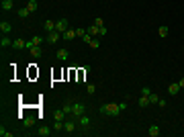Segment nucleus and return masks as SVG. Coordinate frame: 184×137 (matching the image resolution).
I'll list each match as a JSON object with an SVG mask.
<instances>
[{
    "label": "nucleus",
    "mask_w": 184,
    "mask_h": 137,
    "mask_svg": "<svg viewBox=\"0 0 184 137\" xmlns=\"http://www.w3.org/2000/svg\"><path fill=\"white\" fill-rule=\"evenodd\" d=\"M125 109H127V103H106L100 106V113L102 115H109V117H117Z\"/></svg>",
    "instance_id": "f257e3e1"
},
{
    "label": "nucleus",
    "mask_w": 184,
    "mask_h": 137,
    "mask_svg": "<svg viewBox=\"0 0 184 137\" xmlns=\"http://www.w3.org/2000/svg\"><path fill=\"white\" fill-rule=\"evenodd\" d=\"M86 113V106L82 103H72V115L70 117H74V119H78V117H82Z\"/></svg>",
    "instance_id": "f03ea898"
},
{
    "label": "nucleus",
    "mask_w": 184,
    "mask_h": 137,
    "mask_svg": "<svg viewBox=\"0 0 184 137\" xmlns=\"http://www.w3.org/2000/svg\"><path fill=\"white\" fill-rule=\"evenodd\" d=\"M60 39H61V33H57V31H51V33H47V37H45V41H47L49 45H55Z\"/></svg>",
    "instance_id": "7ed1b4c3"
},
{
    "label": "nucleus",
    "mask_w": 184,
    "mask_h": 137,
    "mask_svg": "<svg viewBox=\"0 0 184 137\" xmlns=\"http://www.w3.org/2000/svg\"><path fill=\"white\" fill-rule=\"evenodd\" d=\"M76 37H78V35H76V29H66V31L61 33V39H63V41H72Z\"/></svg>",
    "instance_id": "20e7f679"
},
{
    "label": "nucleus",
    "mask_w": 184,
    "mask_h": 137,
    "mask_svg": "<svg viewBox=\"0 0 184 137\" xmlns=\"http://www.w3.org/2000/svg\"><path fill=\"white\" fill-rule=\"evenodd\" d=\"M68 29V19H60V21H55V31L57 33H63Z\"/></svg>",
    "instance_id": "39448f33"
},
{
    "label": "nucleus",
    "mask_w": 184,
    "mask_h": 137,
    "mask_svg": "<svg viewBox=\"0 0 184 137\" xmlns=\"http://www.w3.org/2000/svg\"><path fill=\"white\" fill-rule=\"evenodd\" d=\"M0 6H2L4 13H10V10L14 8V0H2V2H0Z\"/></svg>",
    "instance_id": "423d86ee"
},
{
    "label": "nucleus",
    "mask_w": 184,
    "mask_h": 137,
    "mask_svg": "<svg viewBox=\"0 0 184 137\" xmlns=\"http://www.w3.org/2000/svg\"><path fill=\"white\" fill-rule=\"evenodd\" d=\"M137 104L141 106V109H145V106H150L151 104V100H150V96H145V94H141L139 96V100H137Z\"/></svg>",
    "instance_id": "0eeeda50"
},
{
    "label": "nucleus",
    "mask_w": 184,
    "mask_h": 137,
    "mask_svg": "<svg viewBox=\"0 0 184 137\" xmlns=\"http://www.w3.org/2000/svg\"><path fill=\"white\" fill-rule=\"evenodd\" d=\"M63 131H66V133H74V131H76V123L72 121V119L63 123Z\"/></svg>",
    "instance_id": "6e6552de"
},
{
    "label": "nucleus",
    "mask_w": 184,
    "mask_h": 137,
    "mask_svg": "<svg viewBox=\"0 0 184 137\" xmlns=\"http://www.w3.org/2000/svg\"><path fill=\"white\" fill-rule=\"evenodd\" d=\"M0 31H2L4 35H8L10 31H13V25H10L8 21H2V23H0Z\"/></svg>",
    "instance_id": "1a4fd4ad"
},
{
    "label": "nucleus",
    "mask_w": 184,
    "mask_h": 137,
    "mask_svg": "<svg viewBox=\"0 0 184 137\" xmlns=\"http://www.w3.org/2000/svg\"><path fill=\"white\" fill-rule=\"evenodd\" d=\"M68 57H70V51H68V49H57V59H60V62H66Z\"/></svg>",
    "instance_id": "9d476101"
},
{
    "label": "nucleus",
    "mask_w": 184,
    "mask_h": 137,
    "mask_svg": "<svg viewBox=\"0 0 184 137\" xmlns=\"http://www.w3.org/2000/svg\"><path fill=\"white\" fill-rule=\"evenodd\" d=\"M13 49H27V41H23V39H14V41H13Z\"/></svg>",
    "instance_id": "9b49d317"
},
{
    "label": "nucleus",
    "mask_w": 184,
    "mask_h": 137,
    "mask_svg": "<svg viewBox=\"0 0 184 137\" xmlns=\"http://www.w3.org/2000/svg\"><path fill=\"white\" fill-rule=\"evenodd\" d=\"M178 92H180V86H178V82H174V84H170V86H168V94L176 96Z\"/></svg>",
    "instance_id": "f8f14e48"
},
{
    "label": "nucleus",
    "mask_w": 184,
    "mask_h": 137,
    "mask_svg": "<svg viewBox=\"0 0 184 137\" xmlns=\"http://www.w3.org/2000/svg\"><path fill=\"white\" fill-rule=\"evenodd\" d=\"M66 117H68V115L63 113V109H60V110H55V113H53V119H55V121H63Z\"/></svg>",
    "instance_id": "ddd939ff"
},
{
    "label": "nucleus",
    "mask_w": 184,
    "mask_h": 137,
    "mask_svg": "<svg viewBox=\"0 0 184 137\" xmlns=\"http://www.w3.org/2000/svg\"><path fill=\"white\" fill-rule=\"evenodd\" d=\"M29 13H31V10H29L27 6H20L16 14H19V19H27V16H29Z\"/></svg>",
    "instance_id": "4468645a"
},
{
    "label": "nucleus",
    "mask_w": 184,
    "mask_h": 137,
    "mask_svg": "<svg viewBox=\"0 0 184 137\" xmlns=\"http://www.w3.org/2000/svg\"><path fill=\"white\" fill-rule=\"evenodd\" d=\"M0 45H2V49H4V47H13V41L8 39L6 35H2V39H0Z\"/></svg>",
    "instance_id": "2eb2a0df"
},
{
    "label": "nucleus",
    "mask_w": 184,
    "mask_h": 137,
    "mask_svg": "<svg viewBox=\"0 0 184 137\" xmlns=\"http://www.w3.org/2000/svg\"><path fill=\"white\" fill-rule=\"evenodd\" d=\"M147 135H150V137H157V135H160V127H157V125H151L150 131H147Z\"/></svg>",
    "instance_id": "dca6fc26"
},
{
    "label": "nucleus",
    "mask_w": 184,
    "mask_h": 137,
    "mask_svg": "<svg viewBox=\"0 0 184 137\" xmlns=\"http://www.w3.org/2000/svg\"><path fill=\"white\" fill-rule=\"evenodd\" d=\"M78 123H80L82 127H88V125H90V119L86 117V113H84L82 117H78Z\"/></svg>",
    "instance_id": "f3484780"
},
{
    "label": "nucleus",
    "mask_w": 184,
    "mask_h": 137,
    "mask_svg": "<svg viewBox=\"0 0 184 137\" xmlns=\"http://www.w3.org/2000/svg\"><path fill=\"white\" fill-rule=\"evenodd\" d=\"M35 125V117H25L23 119V127H33Z\"/></svg>",
    "instance_id": "a211bd4d"
},
{
    "label": "nucleus",
    "mask_w": 184,
    "mask_h": 137,
    "mask_svg": "<svg viewBox=\"0 0 184 137\" xmlns=\"http://www.w3.org/2000/svg\"><path fill=\"white\" fill-rule=\"evenodd\" d=\"M37 135L39 137H47V135H51V129H49V127H41V129L37 131Z\"/></svg>",
    "instance_id": "6ab92c4d"
},
{
    "label": "nucleus",
    "mask_w": 184,
    "mask_h": 137,
    "mask_svg": "<svg viewBox=\"0 0 184 137\" xmlns=\"http://www.w3.org/2000/svg\"><path fill=\"white\" fill-rule=\"evenodd\" d=\"M29 51H31V55H33V57H37V59H39V57H41V53H43L39 45H35V47H33V49H29Z\"/></svg>",
    "instance_id": "aec40b11"
},
{
    "label": "nucleus",
    "mask_w": 184,
    "mask_h": 137,
    "mask_svg": "<svg viewBox=\"0 0 184 137\" xmlns=\"http://www.w3.org/2000/svg\"><path fill=\"white\" fill-rule=\"evenodd\" d=\"M86 31H88V33L92 35V37H96V35H100V29L96 27V25H90V27L86 29Z\"/></svg>",
    "instance_id": "412c9836"
},
{
    "label": "nucleus",
    "mask_w": 184,
    "mask_h": 137,
    "mask_svg": "<svg viewBox=\"0 0 184 137\" xmlns=\"http://www.w3.org/2000/svg\"><path fill=\"white\" fill-rule=\"evenodd\" d=\"M43 27H45V31H47V33H51V31H55V21H45V25H43Z\"/></svg>",
    "instance_id": "4be33fe9"
},
{
    "label": "nucleus",
    "mask_w": 184,
    "mask_h": 137,
    "mask_svg": "<svg viewBox=\"0 0 184 137\" xmlns=\"http://www.w3.org/2000/svg\"><path fill=\"white\" fill-rule=\"evenodd\" d=\"M157 35H160L162 39H166V37H168V27H164V25H162V27L157 29Z\"/></svg>",
    "instance_id": "5701e85b"
},
{
    "label": "nucleus",
    "mask_w": 184,
    "mask_h": 137,
    "mask_svg": "<svg viewBox=\"0 0 184 137\" xmlns=\"http://www.w3.org/2000/svg\"><path fill=\"white\" fill-rule=\"evenodd\" d=\"M27 8L31 10V13H35V10H37V0H29V2H27Z\"/></svg>",
    "instance_id": "b1692460"
},
{
    "label": "nucleus",
    "mask_w": 184,
    "mask_h": 137,
    "mask_svg": "<svg viewBox=\"0 0 184 137\" xmlns=\"http://www.w3.org/2000/svg\"><path fill=\"white\" fill-rule=\"evenodd\" d=\"M61 109H63V113H66V115H72V103H66V104H63V106H61Z\"/></svg>",
    "instance_id": "393cba45"
},
{
    "label": "nucleus",
    "mask_w": 184,
    "mask_h": 137,
    "mask_svg": "<svg viewBox=\"0 0 184 137\" xmlns=\"http://www.w3.org/2000/svg\"><path fill=\"white\" fill-rule=\"evenodd\" d=\"M0 137H13V131H6L4 127H0Z\"/></svg>",
    "instance_id": "a878e982"
},
{
    "label": "nucleus",
    "mask_w": 184,
    "mask_h": 137,
    "mask_svg": "<svg viewBox=\"0 0 184 137\" xmlns=\"http://www.w3.org/2000/svg\"><path fill=\"white\" fill-rule=\"evenodd\" d=\"M92 39H94V37H92V35H90V33H86V35H84V37H82V41L86 43V45H90V41H92Z\"/></svg>",
    "instance_id": "bb28decb"
},
{
    "label": "nucleus",
    "mask_w": 184,
    "mask_h": 137,
    "mask_svg": "<svg viewBox=\"0 0 184 137\" xmlns=\"http://www.w3.org/2000/svg\"><path fill=\"white\" fill-rule=\"evenodd\" d=\"M53 131H63V123H61V121H55L53 123Z\"/></svg>",
    "instance_id": "cd10ccee"
},
{
    "label": "nucleus",
    "mask_w": 184,
    "mask_h": 137,
    "mask_svg": "<svg viewBox=\"0 0 184 137\" xmlns=\"http://www.w3.org/2000/svg\"><path fill=\"white\" fill-rule=\"evenodd\" d=\"M86 92H88V94H94L96 86H94V84H86Z\"/></svg>",
    "instance_id": "c85d7f7f"
},
{
    "label": "nucleus",
    "mask_w": 184,
    "mask_h": 137,
    "mask_svg": "<svg viewBox=\"0 0 184 137\" xmlns=\"http://www.w3.org/2000/svg\"><path fill=\"white\" fill-rule=\"evenodd\" d=\"M86 33H88V31H86V29H76V35H78V37H80V39H82V37H84V35H86Z\"/></svg>",
    "instance_id": "c756f323"
},
{
    "label": "nucleus",
    "mask_w": 184,
    "mask_h": 137,
    "mask_svg": "<svg viewBox=\"0 0 184 137\" xmlns=\"http://www.w3.org/2000/svg\"><path fill=\"white\" fill-rule=\"evenodd\" d=\"M94 25H96L98 29H100V27H104V23H102V19H100V16H96V19H94Z\"/></svg>",
    "instance_id": "7c9ffc66"
},
{
    "label": "nucleus",
    "mask_w": 184,
    "mask_h": 137,
    "mask_svg": "<svg viewBox=\"0 0 184 137\" xmlns=\"http://www.w3.org/2000/svg\"><path fill=\"white\" fill-rule=\"evenodd\" d=\"M150 100H151V103H156V104H157V100H160V96L151 92V94H150Z\"/></svg>",
    "instance_id": "2f4dec72"
},
{
    "label": "nucleus",
    "mask_w": 184,
    "mask_h": 137,
    "mask_svg": "<svg viewBox=\"0 0 184 137\" xmlns=\"http://www.w3.org/2000/svg\"><path fill=\"white\" fill-rule=\"evenodd\" d=\"M141 94H145V96H150V94H151V90L147 88V86H143V88H141Z\"/></svg>",
    "instance_id": "473e14b6"
},
{
    "label": "nucleus",
    "mask_w": 184,
    "mask_h": 137,
    "mask_svg": "<svg viewBox=\"0 0 184 137\" xmlns=\"http://www.w3.org/2000/svg\"><path fill=\"white\" fill-rule=\"evenodd\" d=\"M31 39H33V41H35V45H39V43H41V41H43V39H41L39 35H35V37H31Z\"/></svg>",
    "instance_id": "72a5a7b5"
},
{
    "label": "nucleus",
    "mask_w": 184,
    "mask_h": 137,
    "mask_svg": "<svg viewBox=\"0 0 184 137\" xmlns=\"http://www.w3.org/2000/svg\"><path fill=\"white\" fill-rule=\"evenodd\" d=\"M90 45H92V47H100V41H98V39H92Z\"/></svg>",
    "instance_id": "f704fd0d"
},
{
    "label": "nucleus",
    "mask_w": 184,
    "mask_h": 137,
    "mask_svg": "<svg viewBox=\"0 0 184 137\" xmlns=\"http://www.w3.org/2000/svg\"><path fill=\"white\" fill-rule=\"evenodd\" d=\"M106 33H109V29H106V27H100V37H104Z\"/></svg>",
    "instance_id": "c9c22d12"
},
{
    "label": "nucleus",
    "mask_w": 184,
    "mask_h": 137,
    "mask_svg": "<svg viewBox=\"0 0 184 137\" xmlns=\"http://www.w3.org/2000/svg\"><path fill=\"white\" fill-rule=\"evenodd\" d=\"M157 104H160V106H162V109H164V106H166V104H168V103H166L164 98H160V100H157Z\"/></svg>",
    "instance_id": "e433bc0d"
},
{
    "label": "nucleus",
    "mask_w": 184,
    "mask_h": 137,
    "mask_svg": "<svg viewBox=\"0 0 184 137\" xmlns=\"http://www.w3.org/2000/svg\"><path fill=\"white\" fill-rule=\"evenodd\" d=\"M178 86H180V88H184V78H180V80H178Z\"/></svg>",
    "instance_id": "4c0bfd02"
}]
</instances>
